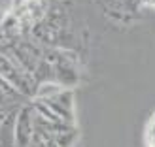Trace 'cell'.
Masks as SVG:
<instances>
[{
    "label": "cell",
    "mask_w": 155,
    "mask_h": 147,
    "mask_svg": "<svg viewBox=\"0 0 155 147\" xmlns=\"http://www.w3.org/2000/svg\"><path fill=\"white\" fill-rule=\"evenodd\" d=\"M78 138L74 125L61 121H51L36 111L34 119V136L30 147H72Z\"/></svg>",
    "instance_id": "1"
},
{
    "label": "cell",
    "mask_w": 155,
    "mask_h": 147,
    "mask_svg": "<svg viewBox=\"0 0 155 147\" xmlns=\"http://www.w3.org/2000/svg\"><path fill=\"white\" fill-rule=\"evenodd\" d=\"M150 147H155V136L150 138Z\"/></svg>",
    "instance_id": "9"
},
{
    "label": "cell",
    "mask_w": 155,
    "mask_h": 147,
    "mask_svg": "<svg viewBox=\"0 0 155 147\" xmlns=\"http://www.w3.org/2000/svg\"><path fill=\"white\" fill-rule=\"evenodd\" d=\"M34 119L36 110L32 104L19 107L17 123H15V147H30L34 136Z\"/></svg>",
    "instance_id": "5"
},
{
    "label": "cell",
    "mask_w": 155,
    "mask_h": 147,
    "mask_svg": "<svg viewBox=\"0 0 155 147\" xmlns=\"http://www.w3.org/2000/svg\"><path fill=\"white\" fill-rule=\"evenodd\" d=\"M21 106L2 110L0 119V147H15V123Z\"/></svg>",
    "instance_id": "6"
},
{
    "label": "cell",
    "mask_w": 155,
    "mask_h": 147,
    "mask_svg": "<svg viewBox=\"0 0 155 147\" xmlns=\"http://www.w3.org/2000/svg\"><path fill=\"white\" fill-rule=\"evenodd\" d=\"M25 98L21 92L13 87L12 83H8L2 75H0V110H8V107H15L21 100Z\"/></svg>",
    "instance_id": "7"
},
{
    "label": "cell",
    "mask_w": 155,
    "mask_h": 147,
    "mask_svg": "<svg viewBox=\"0 0 155 147\" xmlns=\"http://www.w3.org/2000/svg\"><path fill=\"white\" fill-rule=\"evenodd\" d=\"M0 75H2L8 83H12L25 98H36V89H38L36 79L10 55V53L0 51Z\"/></svg>",
    "instance_id": "3"
},
{
    "label": "cell",
    "mask_w": 155,
    "mask_h": 147,
    "mask_svg": "<svg viewBox=\"0 0 155 147\" xmlns=\"http://www.w3.org/2000/svg\"><path fill=\"white\" fill-rule=\"evenodd\" d=\"M45 60L49 62V66L53 68V75H55V81L61 83L63 87L70 89L72 85L78 83L80 75L76 70V59L72 53L57 49V47H45L44 51Z\"/></svg>",
    "instance_id": "4"
},
{
    "label": "cell",
    "mask_w": 155,
    "mask_h": 147,
    "mask_svg": "<svg viewBox=\"0 0 155 147\" xmlns=\"http://www.w3.org/2000/svg\"><path fill=\"white\" fill-rule=\"evenodd\" d=\"M112 6H115V8H119V10H123V11H129V10H133L134 8V2L136 0H108Z\"/></svg>",
    "instance_id": "8"
},
{
    "label": "cell",
    "mask_w": 155,
    "mask_h": 147,
    "mask_svg": "<svg viewBox=\"0 0 155 147\" xmlns=\"http://www.w3.org/2000/svg\"><path fill=\"white\" fill-rule=\"evenodd\" d=\"M0 119H2V110H0Z\"/></svg>",
    "instance_id": "11"
},
{
    "label": "cell",
    "mask_w": 155,
    "mask_h": 147,
    "mask_svg": "<svg viewBox=\"0 0 155 147\" xmlns=\"http://www.w3.org/2000/svg\"><path fill=\"white\" fill-rule=\"evenodd\" d=\"M144 2L148 4V6H153V8H155V0H144Z\"/></svg>",
    "instance_id": "10"
},
{
    "label": "cell",
    "mask_w": 155,
    "mask_h": 147,
    "mask_svg": "<svg viewBox=\"0 0 155 147\" xmlns=\"http://www.w3.org/2000/svg\"><path fill=\"white\" fill-rule=\"evenodd\" d=\"M34 110L51 121H61L66 125H74V92L72 89H63L57 94L44 100H36Z\"/></svg>",
    "instance_id": "2"
}]
</instances>
